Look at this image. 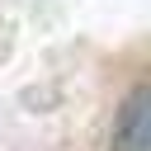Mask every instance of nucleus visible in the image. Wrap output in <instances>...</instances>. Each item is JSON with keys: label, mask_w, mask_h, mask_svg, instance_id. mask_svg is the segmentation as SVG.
Returning a JSON list of instances; mask_svg holds the SVG:
<instances>
[{"label": "nucleus", "mask_w": 151, "mask_h": 151, "mask_svg": "<svg viewBox=\"0 0 151 151\" xmlns=\"http://www.w3.org/2000/svg\"><path fill=\"white\" fill-rule=\"evenodd\" d=\"M109 151H151V90L146 85H132L127 99L118 104Z\"/></svg>", "instance_id": "nucleus-1"}]
</instances>
